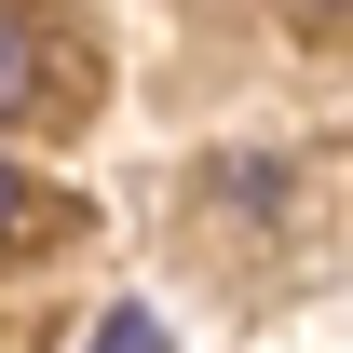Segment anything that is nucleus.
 Here are the masks:
<instances>
[{
  "label": "nucleus",
  "mask_w": 353,
  "mask_h": 353,
  "mask_svg": "<svg viewBox=\"0 0 353 353\" xmlns=\"http://www.w3.org/2000/svg\"><path fill=\"white\" fill-rule=\"evenodd\" d=\"M41 109H68V54L28 0H0V123H41Z\"/></svg>",
  "instance_id": "obj_1"
},
{
  "label": "nucleus",
  "mask_w": 353,
  "mask_h": 353,
  "mask_svg": "<svg viewBox=\"0 0 353 353\" xmlns=\"http://www.w3.org/2000/svg\"><path fill=\"white\" fill-rule=\"evenodd\" d=\"M41 231H54V190H41V176H14V163H0V259H28Z\"/></svg>",
  "instance_id": "obj_2"
},
{
  "label": "nucleus",
  "mask_w": 353,
  "mask_h": 353,
  "mask_svg": "<svg viewBox=\"0 0 353 353\" xmlns=\"http://www.w3.org/2000/svg\"><path fill=\"white\" fill-rule=\"evenodd\" d=\"M82 353H163V312H136V299H123V312H109Z\"/></svg>",
  "instance_id": "obj_3"
},
{
  "label": "nucleus",
  "mask_w": 353,
  "mask_h": 353,
  "mask_svg": "<svg viewBox=\"0 0 353 353\" xmlns=\"http://www.w3.org/2000/svg\"><path fill=\"white\" fill-rule=\"evenodd\" d=\"M299 14H312V28H353V0H299Z\"/></svg>",
  "instance_id": "obj_4"
}]
</instances>
